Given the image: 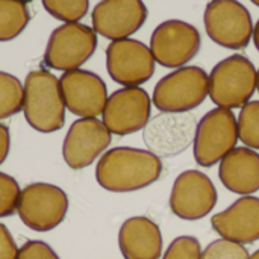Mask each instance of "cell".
Returning <instances> with one entry per match:
<instances>
[{"label": "cell", "instance_id": "cell-1", "mask_svg": "<svg viewBox=\"0 0 259 259\" xmlns=\"http://www.w3.org/2000/svg\"><path fill=\"white\" fill-rule=\"evenodd\" d=\"M159 156L135 147H114L102 155L96 167L99 185L111 193H132L155 184L162 175Z\"/></svg>", "mask_w": 259, "mask_h": 259}, {"label": "cell", "instance_id": "cell-2", "mask_svg": "<svg viewBox=\"0 0 259 259\" xmlns=\"http://www.w3.org/2000/svg\"><path fill=\"white\" fill-rule=\"evenodd\" d=\"M23 88V112L29 126L41 134L59 131L67 109L59 79L47 70H33L26 76Z\"/></svg>", "mask_w": 259, "mask_h": 259}, {"label": "cell", "instance_id": "cell-3", "mask_svg": "<svg viewBox=\"0 0 259 259\" xmlns=\"http://www.w3.org/2000/svg\"><path fill=\"white\" fill-rule=\"evenodd\" d=\"M256 74L258 70L247 56H228L212 68L208 96L219 108H243L256 90Z\"/></svg>", "mask_w": 259, "mask_h": 259}, {"label": "cell", "instance_id": "cell-4", "mask_svg": "<svg viewBox=\"0 0 259 259\" xmlns=\"http://www.w3.org/2000/svg\"><path fill=\"white\" fill-rule=\"evenodd\" d=\"M209 74L197 65H185L173 70L158 80L152 103L161 112H190L208 97Z\"/></svg>", "mask_w": 259, "mask_h": 259}, {"label": "cell", "instance_id": "cell-5", "mask_svg": "<svg viewBox=\"0 0 259 259\" xmlns=\"http://www.w3.org/2000/svg\"><path fill=\"white\" fill-rule=\"evenodd\" d=\"M238 140L235 114L226 108L211 109L197 123L193 141L194 159L200 167H212L235 149Z\"/></svg>", "mask_w": 259, "mask_h": 259}, {"label": "cell", "instance_id": "cell-6", "mask_svg": "<svg viewBox=\"0 0 259 259\" xmlns=\"http://www.w3.org/2000/svg\"><path fill=\"white\" fill-rule=\"evenodd\" d=\"M205 30L219 46L243 50L253 36V21L249 9L238 0H211L203 14Z\"/></svg>", "mask_w": 259, "mask_h": 259}, {"label": "cell", "instance_id": "cell-7", "mask_svg": "<svg viewBox=\"0 0 259 259\" xmlns=\"http://www.w3.org/2000/svg\"><path fill=\"white\" fill-rule=\"evenodd\" d=\"M68 211L65 191L47 182H35L20 193L17 212L20 220L35 232H49L58 228Z\"/></svg>", "mask_w": 259, "mask_h": 259}, {"label": "cell", "instance_id": "cell-8", "mask_svg": "<svg viewBox=\"0 0 259 259\" xmlns=\"http://www.w3.org/2000/svg\"><path fill=\"white\" fill-rule=\"evenodd\" d=\"M97 49V33L93 27L76 23H65L56 27L46 47L44 62L49 68L71 71L80 68Z\"/></svg>", "mask_w": 259, "mask_h": 259}, {"label": "cell", "instance_id": "cell-9", "mask_svg": "<svg viewBox=\"0 0 259 259\" xmlns=\"http://www.w3.org/2000/svg\"><path fill=\"white\" fill-rule=\"evenodd\" d=\"M200 46V32L184 20L162 21L150 36V50L155 61L167 68L185 67L196 58Z\"/></svg>", "mask_w": 259, "mask_h": 259}, {"label": "cell", "instance_id": "cell-10", "mask_svg": "<svg viewBox=\"0 0 259 259\" xmlns=\"http://www.w3.org/2000/svg\"><path fill=\"white\" fill-rule=\"evenodd\" d=\"M156 61L144 42L124 38L111 41L106 49V70L123 87H140L155 74Z\"/></svg>", "mask_w": 259, "mask_h": 259}, {"label": "cell", "instance_id": "cell-11", "mask_svg": "<svg viewBox=\"0 0 259 259\" xmlns=\"http://www.w3.org/2000/svg\"><path fill=\"white\" fill-rule=\"evenodd\" d=\"M152 100L140 87H123L114 91L103 109V124L114 135L124 137L144 129L150 120Z\"/></svg>", "mask_w": 259, "mask_h": 259}, {"label": "cell", "instance_id": "cell-12", "mask_svg": "<svg viewBox=\"0 0 259 259\" xmlns=\"http://www.w3.org/2000/svg\"><path fill=\"white\" fill-rule=\"evenodd\" d=\"M197 121L188 112H161L149 120L143 140L147 149L159 158H173L194 141Z\"/></svg>", "mask_w": 259, "mask_h": 259}, {"label": "cell", "instance_id": "cell-13", "mask_svg": "<svg viewBox=\"0 0 259 259\" xmlns=\"http://www.w3.org/2000/svg\"><path fill=\"white\" fill-rule=\"evenodd\" d=\"M217 205V190L208 175L199 170L181 173L170 194L171 212L188 222L205 219Z\"/></svg>", "mask_w": 259, "mask_h": 259}, {"label": "cell", "instance_id": "cell-14", "mask_svg": "<svg viewBox=\"0 0 259 259\" xmlns=\"http://www.w3.org/2000/svg\"><path fill=\"white\" fill-rule=\"evenodd\" d=\"M61 93L65 108L80 118H97L108 102V90L103 79L88 70L65 71L61 79Z\"/></svg>", "mask_w": 259, "mask_h": 259}, {"label": "cell", "instance_id": "cell-15", "mask_svg": "<svg viewBox=\"0 0 259 259\" xmlns=\"http://www.w3.org/2000/svg\"><path fill=\"white\" fill-rule=\"evenodd\" d=\"M112 134L97 118H77L70 126L64 144L62 158L73 170L90 167L111 144Z\"/></svg>", "mask_w": 259, "mask_h": 259}, {"label": "cell", "instance_id": "cell-16", "mask_svg": "<svg viewBox=\"0 0 259 259\" xmlns=\"http://www.w3.org/2000/svg\"><path fill=\"white\" fill-rule=\"evenodd\" d=\"M149 15L143 0H102L93 9V29L111 39H124L138 32Z\"/></svg>", "mask_w": 259, "mask_h": 259}, {"label": "cell", "instance_id": "cell-17", "mask_svg": "<svg viewBox=\"0 0 259 259\" xmlns=\"http://www.w3.org/2000/svg\"><path fill=\"white\" fill-rule=\"evenodd\" d=\"M212 229L226 240L252 244L259 240V197L243 196L228 209L212 215Z\"/></svg>", "mask_w": 259, "mask_h": 259}, {"label": "cell", "instance_id": "cell-18", "mask_svg": "<svg viewBox=\"0 0 259 259\" xmlns=\"http://www.w3.org/2000/svg\"><path fill=\"white\" fill-rule=\"evenodd\" d=\"M162 244L159 226L147 217H131L118 231V247L124 259H159Z\"/></svg>", "mask_w": 259, "mask_h": 259}, {"label": "cell", "instance_id": "cell-19", "mask_svg": "<svg viewBox=\"0 0 259 259\" xmlns=\"http://www.w3.org/2000/svg\"><path fill=\"white\" fill-rule=\"evenodd\" d=\"M219 178L235 194H255L259 191V153L249 147H235L220 161Z\"/></svg>", "mask_w": 259, "mask_h": 259}, {"label": "cell", "instance_id": "cell-20", "mask_svg": "<svg viewBox=\"0 0 259 259\" xmlns=\"http://www.w3.org/2000/svg\"><path fill=\"white\" fill-rule=\"evenodd\" d=\"M30 12L18 0H0V41L17 38L29 24Z\"/></svg>", "mask_w": 259, "mask_h": 259}, {"label": "cell", "instance_id": "cell-21", "mask_svg": "<svg viewBox=\"0 0 259 259\" xmlns=\"http://www.w3.org/2000/svg\"><path fill=\"white\" fill-rule=\"evenodd\" d=\"M24 88L21 82L6 71H0V120L15 115L23 109Z\"/></svg>", "mask_w": 259, "mask_h": 259}, {"label": "cell", "instance_id": "cell-22", "mask_svg": "<svg viewBox=\"0 0 259 259\" xmlns=\"http://www.w3.org/2000/svg\"><path fill=\"white\" fill-rule=\"evenodd\" d=\"M238 137L249 149L259 150V100L244 105L238 115Z\"/></svg>", "mask_w": 259, "mask_h": 259}, {"label": "cell", "instance_id": "cell-23", "mask_svg": "<svg viewBox=\"0 0 259 259\" xmlns=\"http://www.w3.org/2000/svg\"><path fill=\"white\" fill-rule=\"evenodd\" d=\"M42 6L56 20L76 23L87 15L90 0H42Z\"/></svg>", "mask_w": 259, "mask_h": 259}, {"label": "cell", "instance_id": "cell-24", "mask_svg": "<svg viewBox=\"0 0 259 259\" xmlns=\"http://www.w3.org/2000/svg\"><path fill=\"white\" fill-rule=\"evenodd\" d=\"M250 255L244 244L220 238L206 246L202 252V259H249Z\"/></svg>", "mask_w": 259, "mask_h": 259}, {"label": "cell", "instance_id": "cell-25", "mask_svg": "<svg viewBox=\"0 0 259 259\" xmlns=\"http://www.w3.org/2000/svg\"><path fill=\"white\" fill-rule=\"evenodd\" d=\"M20 193L18 182L12 176L0 171V219L9 217L17 211Z\"/></svg>", "mask_w": 259, "mask_h": 259}, {"label": "cell", "instance_id": "cell-26", "mask_svg": "<svg viewBox=\"0 0 259 259\" xmlns=\"http://www.w3.org/2000/svg\"><path fill=\"white\" fill-rule=\"evenodd\" d=\"M162 259H202L200 241L190 235L178 237L171 241Z\"/></svg>", "mask_w": 259, "mask_h": 259}, {"label": "cell", "instance_id": "cell-27", "mask_svg": "<svg viewBox=\"0 0 259 259\" xmlns=\"http://www.w3.org/2000/svg\"><path fill=\"white\" fill-rule=\"evenodd\" d=\"M17 259H59V256L47 243L32 240L18 249Z\"/></svg>", "mask_w": 259, "mask_h": 259}, {"label": "cell", "instance_id": "cell-28", "mask_svg": "<svg viewBox=\"0 0 259 259\" xmlns=\"http://www.w3.org/2000/svg\"><path fill=\"white\" fill-rule=\"evenodd\" d=\"M18 247L5 225L0 223V259H17Z\"/></svg>", "mask_w": 259, "mask_h": 259}, {"label": "cell", "instance_id": "cell-29", "mask_svg": "<svg viewBox=\"0 0 259 259\" xmlns=\"http://www.w3.org/2000/svg\"><path fill=\"white\" fill-rule=\"evenodd\" d=\"M11 150V134L8 126L0 123V165L6 161Z\"/></svg>", "mask_w": 259, "mask_h": 259}, {"label": "cell", "instance_id": "cell-30", "mask_svg": "<svg viewBox=\"0 0 259 259\" xmlns=\"http://www.w3.org/2000/svg\"><path fill=\"white\" fill-rule=\"evenodd\" d=\"M253 42H255V47L258 49L259 52V20L256 21V24L253 26Z\"/></svg>", "mask_w": 259, "mask_h": 259}, {"label": "cell", "instance_id": "cell-31", "mask_svg": "<svg viewBox=\"0 0 259 259\" xmlns=\"http://www.w3.org/2000/svg\"><path fill=\"white\" fill-rule=\"evenodd\" d=\"M249 259H259V250H256V252H255L253 255H250V258H249Z\"/></svg>", "mask_w": 259, "mask_h": 259}, {"label": "cell", "instance_id": "cell-32", "mask_svg": "<svg viewBox=\"0 0 259 259\" xmlns=\"http://www.w3.org/2000/svg\"><path fill=\"white\" fill-rule=\"evenodd\" d=\"M256 90L259 91V70H258V74H256Z\"/></svg>", "mask_w": 259, "mask_h": 259}, {"label": "cell", "instance_id": "cell-33", "mask_svg": "<svg viewBox=\"0 0 259 259\" xmlns=\"http://www.w3.org/2000/svg\"><path fill=\"white\" fill-rule=\"evenodd\" d=\"M250 2H252L253 5H256V6H259V0H250Z\"/></svg>", "mask_w": 259, "mask_h": 259}, {"label": "cell", "instance_id": "cell-34", "mask_svg": "<svg viewBox=\"0 0 259 259\" xmlns=\"http://www.w3.org/2000/svg\"><path fill=\"white\" fill-rule=\"evenodd\" d=\"M18 2H23V3H29V2H32V0H18Z\"/></svg>", "mask_w": 259, "mask_h": 259}]
</instances>
